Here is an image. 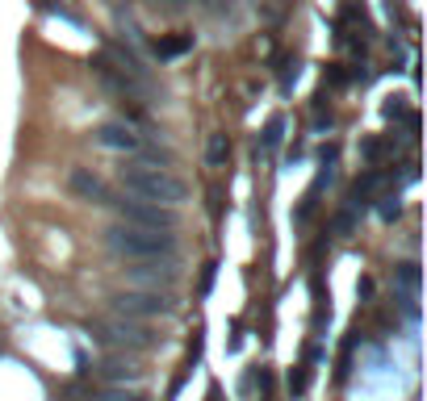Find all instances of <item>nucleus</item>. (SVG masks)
Here are the masks:
<instances>
[{"label": "nucleus", "instance_id": "f257e3e1", "mask_svg": "<svg viewBox=\"0 0 427 401\" xmlns=\"http://www.w3.org/2000/svg\"><path fill=\"white\" fill-rule=\"evenodd\" d=\"M109 251L118 260H139V264H151V260H172L176 255V234L172 230H139V226H113L105 234Z\"/></svg>", "mask_w": 427, "mask_h": 401}, {"label": "nucleus", "instance_id": "f03ea898", "mask_svg": "<svg viewBox=\"0 0 427 401\" xmlns=\"http://www.w3.org/2000/svg\"><path fill=\"white\" fill-rule=\"evenodd\" d=\"M122 184H126V192H135L139 201L147 205H181L185 197H189V184L181 176H172V172H164V168H151V163H142V168H122Z\"/></svg>", "mask_w": 427, "mask_h": 401}, {"label": "nucleus", "instance_id": "7ed1b4c3", "mask_svg": "<svg viewBox=\"0 0 427 401\" xmlns=\"http://www.w3.org/2000/svg\"><path fill=\"white\" fill-rule=\"evenodd\" d=\"M93 335L96 339H105V343H118V347H151L155 343V335L139 326V322H130V318H118V322H93Z\"/></svg>", "mask_w": 427, "mask_h": 401}, {"label": "nucleus", "instance_id": "20e7f679", "mask_svg": "<svg viewBox=\"0 0 427 401\" xmlns=\"http://www.w3.org/2000/svg\"><path fill=\"white\" fill-rule=\"evenodd\" d=\"M113 310L122 313V318H159V313L172 310V301L159 297V293H139V289H130V293H118V297H113Z\"/></svg>", "mask_w": 427, "mask_h": 401}, {"label": "nucleus", "instance_id": "39448f33", "mask_svg": "<svg viewBox=\"0 0 427 401\" xmlns=\"http://www.w3.org/2000/svg\"><path fill=\"white\" fill-rule=\"evenodd\" d=\"M118 209H122V218L130 226H139V230H172L176 218L168 214V209H159V205H147V201H113Z\"/></svg>", "mask_w": 427, "mask_h": 401}, {"label": "nucleus", "instance_id": "423d86ee", "mask_svg": "<svg viewBox=\"0 0 427 401\" xmlns=\"http://www.w3.org/2000/svg\"><path fill=\"white\" fill-rule=\"evenodd\" d=\"M67 188H72L80 201H89V205H113L109 184H105L101 176H93L89 168H72V172H67Z\"/></svg>", "mask_w": 427, "mask_h": 401}, {"label": "nucleus", "instance_id": "0eeeda50", "mask_svg": "<svg viewBox=\"0 0 427 401\" xmlns=\"http://www.w3.org/2000/svg\"><path fill=\"white\" fill-rule=\"evenodd\" d=\"M96 146H105V151H126V155H135V151H142V138L130 126H118V122H109V126H101V130L93 134Z\"/></svg>", "mask_w": 427, "mask_h": 401}, {"label": "nucleus", "instance_id": "6e6552de", "mask_svg": "<svg viewBox=\"0 0 427 401\" xmlns=\"http://www.w3.org/2000/svg\"><path fill=\"white\" fill-rule=\"evenodd\" d=\"M381 184H385V172H381V168H369L365 176L356 180V188H352V205H369V201L377 197Z\"/></svg>", "mask_w": 427, "mask_h": 401}, {"label": "nucleus", "instance_id": "1a4fd4ad", "mask_svg": "<svg viewBox=\"0 0 427 401\" xmlns=\"http://www.w3.org/2000/svg\"><path fill=\"white\" fill-rule=\"evenodd\" d=\"M130 276L135 280H155V284H172L176 280V267H159V260H151V264L130 267Z\"/></svg>", "mask_w": 427, "mask_h": 401}, {"label": "nucleus", "instance_id": "9d476101", "mask_svg": "<svg viewBox=\"0 0 427 401\" xmlns=\"http://www.w3.org/2000/svg\"><path fill=\"white\" fill-rule=\"evenodd\" d=\"M394 280H398L402 297H415V293H419V280H423V272H419V264H398V267H394Z\"/></svg>", "mask_w": 427, "mask_h": 401}, {"label": "nucleus", "instance_id": "9b49d317", "mask_svg": "<svg viewBox=\"0 0 427 401\" xmlns=\"http://www.w3.org/2000/svg\"><path fill=\"white\" fill-rule=\"evenodd\" d=\"M227 159H231L227 134H210V142H205V163H210V168H227Z\"/></svg>", "mask_w": 427, "mask_h": 401}, {"label": "nucleus", "instance_id": "f8f14e48", "mask_svg": "<svg viewBox=\"0 0 427 401\" xmlns=\"http://www.w3.org/2000/svg\"><path fill=\"white\" fill-rule=\"evenodd\" d=\"M96 372H101L105 380H135V376H139V368H130L126 359H105Z\"/></svg>", "mask_w": 427, "mask_h": 401}, {"label": "nucleus", "instance_id": "ddd939ff", "mask_svg": "<svg viewBox=\"0 0 427 401\" xmlns=\"http://www.w3.org/2000/svg\"><path fill=\"white\" fill-rule=\"evenodd\" d=\"M185 50H193L189 34H181V38H159V42H155V54H159V59H176V54H185Z\"/></svg>", "mask_w": 427, "mask_h": 401}, {"label": "nucleus", "instance_id": "4468645a", "mask_svg": "<svg viewBox=\"0 0 427 401\" xmlns=\"http://www.w3.org/2000/svg\"><path fill=\"white\" fill-rule=\"evenodd\" d=\"M285 138V117H268V126L260 134V151H277Z\"/></svg>", "mask_w": 427, "mask_h": 401}, {"label": "nucleus", "instance_id": "2eb2a0df", "mask_svg": "<svg viewBox=\"0 0 427 401\" xmlns=\"http://www.w3.org/2000/svg\"><path fill=\"white\" fill-rule=\"evenodd\" d=\"M377 214L385 218V222H394L398 214H402V197H398V188H389L385 197H381V205H377Z\"/></svg>", "mask_w": 427, "mask_h": 401}, {"label": "nucleus", "instance_id": "dca6fc26", "mask_svg": "<svg viewBox=\"0 0 427 401\" xmlns=\"http://www.w3.org/2000/svg\"><path fill=\"white\" fill-rule=\"evenodd\" d=\"M42 8L55 13V17H63V21H67V25H76V30L84 25V17H80V13H72V8H67V4H59V0H42Z\"/></svg>", "mask_w": 427, "mask_h": 401}, {"label": "nucleus", "instance_id": "f3484780", "mask_svg": "<svg viewBox=\"0 0 427 401\" xmlns=\"http://www.w3.org/2000/svg\"><path fill=\"white\" fill-rule=\"evenodd\" d=\"M335 234H352V230H356V214H352V209H343V214H335Z\"/></svg>", "mask_w": 427, "mask_h": 401}, {"label": "nucleus", "instance_id": "a211bd4d", "mask_svg": "<svg viewBox=\"0 0 427 401\" xmlns=\"http://www.w3.org/2000/svg\"><path fill=\"white\" fill-rule=\"evenodd\" d=\"M93 401H142L139 393H126V389H105V393H96Z\"/></svg>", "mask_w": 427, "mask_h": 401}, {"label": "nucleus", "instance_id": "6ab92c4d", "mask_svg": "<svg viewBox=\"0 0 427 401\" xmlns=\"http://www.w3.org/2000/svg\"><path fill=\"white\" fill-rule=\"evenodd\" d=\"M214 276H218V264H205V272H201V297L214 289Z\"/></svg>", "mask_w": 427, "mask_h": 401}, {"label": "nucleus", "instance_id": "aec40b11", "mask_svg": "<svg viewBox=\"0 0 427 401\" xmlns=\"http://www.w3.org/2000/svg\"><path fill=\"white\" fill-rule=\"evenodd\" d=\"M360 155H365L369 163H377V159H381V142H377V138H369V142L360 146Z\"/></svg>", "mask_w": 427, "mask_h": 401}, {"label": "nucleus", "instance_id": "412c9836", "mask_svg": "<svg viewBox=\"0 0 427 401\" xmlns=\"http://www.w3.org/2000/svg\"><path fill=\"white\" fill-rule=\"evenodd\" d=\"M293 80H297V63H289V67H285V76H281V84H285V88H289V84H293Z\"/></svg>", "mask_w": 427, "mask_h": 401}]
</instances>
